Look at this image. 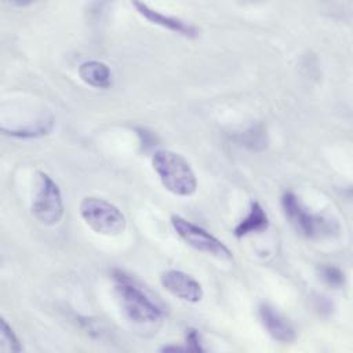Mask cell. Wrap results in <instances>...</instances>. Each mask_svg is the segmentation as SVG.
<instances>
[{"instance_id": "1", "label": "cell", "mask_w": 353, "mask_h": 353, "mask_svg": "<svg viewBox=\"0 0 353 353\" xmlns=\"http://www.w3.org/2000/svg\"><path fill=\"white\" fill-rule=\"evenodd\" d=\"M114 288L125 316L137 324H150L163 319V307L152 299L128 274L113 272Z\"/></svg>"}, {"instance_id": "2", "label": "cell", "mask_w": 353, "mask_h": 353, "mask_svg": "<svg viewBox=\"0 0 353 353\" xmlns=\"http://www.w3.org/2000/svg\"><path fill=\"white\" fill-rule=\"evenodd\" d=\"M152 165L163 186L175 196L189 197L197 189V179L190 164L176 152L156 150Z\"/></svg>"}, {"instance_id": "3", "label": "cell", "mask_w": 353, "mask_h": 353, "mask_svg": "<svg viewBox=\"0 0 353 353\" xmlns=\"http://www.w3.org/2000/svg\"><path fill=\"white\" fill-rule=\"evenodd\" d=\"M281 208L288 222L303 237L321 239L338 232V223L334 219L310 212L292 192L281 196Z\"/></svg>"}, {"instance_id": "4", "label": "cell", "mask_w": 353, "mask_h": 353, "mask_svg": "<svg viewBox=\"0 0 353 353\" xmlns=\"http://www.w3.org/2000/svg\"><path fill=\"white\" fill-rule=\"evenodd\" d=\"M80 215L90 229L103 236H119L127 225L120 208L102 197H84L80 203Z\"/></svg>"}, {"instance_id": "5", "label": "cell", "mask_w": 353, "mask_h": 353, "mask_svg": "<svg viewBox=\"0 0 353 353\" xmlns=\"http://www.w3.org/2000/svg\"><path fill=\"white\" fill-rule=\"evenodd\" d=\"M32 214L46 226H54L63 216V200L57 182L46 172L39 171L36 192L32 203Z\"/></svg>"}, {"instance_id": "6", "label": "cell", "mask_w": 353, "mask_h": 353, "mask_svg": "<svg viewBox=\"0 0 353 353\" xmlns=\"http://www.w3.org/2000/svg\"><path fill=\"white\" fill-rule=\"evenodd\" d=\"M171 225L176 234L190 247H193L197 251L205 252L208 255H212L222 261H232L233 255L229 247L216 239L214 234L207 232L199 225H194L193 222L179 216L172 215L171 216Z\"/></svg>"}, {"instance_id": "7", "label": "cell", "mask_w": 353, "mask_h": 353, "mask_svg": "<svg viewBox=\"0 0 353 353\" xmlns=\"http://www.w3.org/2000/svg\"><path fill=\"white\" fill-rule=\"evenodd\" d=\"M161 285L174 296L189 303H197L203 299V287L190 274L181 270H167L160 277Z\"/></svg>"}, {"instance_id": "8", "label": "cell", "mask_w": 353, "mask_h": 353, "mask_svg": "<svg viewBox=\"0 0 353 353\" xmlns=\"http://www.w3.org/2000/svg\"><path fill=\"white\" fill-rule=\"evenodd\" d=\"M132 6L145 19H148L153 25L161 26L164 29H168V30H171L176 34H181L183 37H188V39H196L200 34L199 28L189 23L185 19L163 14L159 10H154L142 1H134Z\"/></svg>"}, {"instance_id": "9", "label": "cell", "mask_w": 353, "mask_h": 353, "mask_svg": "<svg viewBox=\"0 0 353 353\" xmlns=\"http://www.w3.org/2000/svg\"><path fill=\"white\" fill-rule=\"evenodd\" d=\"M259 319L266 332L277 342L291 343L296 338V332L292 324L273 306L262 303L259 306Z\"/></svg>"}, {"instance_id": "10", "label": "cell", "mask_w": 353, "mask_h": 353, "mask_svg": "<svg viewBox=\"0 0 353 353\" xmlns=\"http://www.w3.org/2000/svg\"><path fill=\"white\" fill-rule=\"evenodd\" d=\"M79 76L80 79L94 87V88H102L106 90L113 83V74L110 68L102 62V61H85L79 66Z\"/></svg>"}, {"instance_id": "11", "label": "cell", "mask_w": 353, "mask_h": 353, "mask_svg": "<svg viewBox=\"0 0 353 353\" xmlns=\"http://www.w3.org/2000/svg\"><path fill=\"white\" fill-rule=\"evenodd\" d=\"M269 228V216L258 201L250 204L248 214L234 226V236L241 239L254 233L265 232Z\"/></svg>"}, {"instance_id": "12", "label": "cell", "mask_w": 353, "mask_h": 353, "mask_svg": "<svg viewBox=\"0 0 353 353\" xmlns=\"http://www.w3.org/2000/svg\"><path fill=\"white\" fill-rule=\"evenodd\" d=\"M52 127H54V119L43 117V119L34 121L33 124H26V125H22L18 128H11V130H7L3 127L1 131L6 135L25 139V138H39V137L47 135L51 132Z\"/></svg>"}, {"instance_id": "13", "label": "cell", "mask_w": 353, "mask_h": 353, "mask_svg": "<svg viewBox=\"0 0 353 353\" xmlns=\"http://www.w3.org/2000/svg\"><path fill=\"white\" fill-rule=\"evenodd\" d=\"M21 350H22V346H21L19 339L15 335L14 330L6 321V319H1V321H0V352L17 353Z\"/></svg>"}, {"instance_id": "14", "label": "cell", "mask_w": 353, "mask_h": 353, "mask_svg": "<svg viewBox=\"0 0 353 353\" xmlns=\"http://www.w3.org/2000/svg\"><path fill=\"white\" fill-rule=\"evenodd\" d=\"M319 274L323 283H325L328 287L339 288L345 284V273L335 265H321L319 268Z\"/></svg>"}, {"instance_id": "15", "label": "cell", "mask_w": 353, "mask_h": 353, "mask_svg": "<svg viewBox=\"0 0 353 353\" xmlns=\"http://www.w3.org/2000/svg\"><path fill=\"white\" fill-rule=\"evenodd\" d=\"M185 349L188 352H204V347L201 345V336L200 332L196 328H188L185 332Z\"/></svg>"}, {"instance_id": "16", "label": "cell", "mask_w": 353, "mask_h": 353, "mask_svg": "<svg viewBox=\"0 0 353 353\" xmlns=\"http://www.w3.org/2000/svg\"><path fill=\"white\" fill-rule=\"evenodd\" d=\"M161 352H176V350H186L185 349V346H178V345H165V346H163L161 349H160Z\"/></svg>"}]
</instances>
